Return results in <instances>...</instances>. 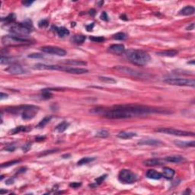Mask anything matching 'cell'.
<instances>
[{
  "instance_id": "8992f818",
  "label": "cell",
  "mask_w": 195,
  "mask_h": 195,
  "mask_svg": "<svg viewBox=\"0 0 195 195\" xmlns=\"http://www.w3.org/2000/svg\"><path fill=\"white\" fill-rule=\"evenodd\" d=\"M165 83L175 86L194 87L195 81L194 79H182V78H169L164 80Z\"/></svg>"
},
{
  "instance_id": "52a82bcc",
  "label": "cell",
  "mask_w": 195,
  "mask_h": 195,
  "mask_svg": "<svg viewBox=\"0 0 195 195\" xmlns=\"http://www.w3.org/2000/svg\"><path fill=\"white\" fill-rule=\"evenodd\" d=\"M114 69L117 71L119 72V73L127 75V76H131V77L139 78V79H147L148 78V76L146 74H145V73H141V72L134 70V69H131V68L127 67V66H115Z\"/></svg>"
},
{
  "instance_id": "484cf974",
  "label": "cell",
  "mask_w": 195,
  "mask_h": 195,
  "mask_svg": "<svg viewBox=\"0 0 195 195\" xmlns=\"http://www.w3.org/2000/svg\"><path fill=\"white\" fill-rule=\"evenodd\" d=\"M86 39V37L84 35H80V34H76L74 35L73 37H72L70 39V41L73 43L76 44H82L85 42Z\"/></svg>"
},
{
  "instance_id": "836d02e7",
  "label": "cell",
  "mask_w": 195,
  "mask_h": 195,
  "mask_svg": "<svg viewBox=\"0 0 195 195\" xmlns=\"http://www.w3.org/2000/svg\"><path fill=\"white\" fill-rule=\"evenodd\" d=\"M127 38H128V36L124 32H119V33H117L113 36V38H114V40H124L125 39H127Z\"/></svg>"
},
{
  "instance_id": "44dd1931",
  "label": "cell",
  "mask_w": 195,
  "mask_h": 195,
  "mask_svg": "<svg viewBox=\"0 0 195 195\" xmlns=\"http://www.w3.org/2000/svg\"><path fill=\"white\" fill-rule=\"evenodd\" d=\"M62 63L66 65H70V66H86V65H87V63H86V61L77 60H63Z\"/></svg>"
},
{
  "instance_id": "7bdbcfd3",
  "label": "cell",
  "mask_w": 195,
  "mask_h": 195,
  "mask_svg": "<svg viewBox=\"0 0 195 195\" xmlns=\"http://www.w3.org/2000/svg\"><path fill=\"white\" fill-rule=\"evenodd\" d=\"M81 185V182H72V183H70V186L71 188H80Z\"/></svg>"
},
{
  "instance_id": "7c38bea8",
  "label": "cell",
  "mask_w": 195,
  "mask_h": 195,
  "mask_svg": "<svg viewBox=\"0 0 195 195\" xmlns=\"http://www.w3.org/2000/svg\"><path fill=\"white\" fill-rule=\"evenodd\" d=\"M5 71L12 75H22L26 73L25 70L22 66L16 63H14L10 66H8L7 69H5Z\"/></svg>"
},
{
  "instance_id": "9a60e30c",
  "label": "cell",
  "mask_w": 195,
  "mask_h": 195,
  "mask_svg": "<svg viewBox=\"0 0 195 195\" xmlns=\"http://www.w3.org/2000/svg\"><path fill=\"white\" fill-rule=\"evenodd\" d=\"M52 30L53 32H56L58 34V36L60 38H64V37L67 36L70 34V32L67 28H64V27H56V26H52Z\"/></svg>"
},
{
  "instance_id": "e0dca14e",
  "label": "cell",
  "mask_w": 195,
  "mask_h": 195,
  "mask_svg": "<svg viewBox=\"0 0 195 195\" xmlns=\"http://www.w3.org/2000/svg\"><path fill=\"white\" fill-rule=\"evenodd\" d=\"M176 146L179 148H188V147H194L195 142L194 141H190V142H185V141L181 140H175L173 142Z\"/></svg>"
},
{
  "instance_id": "8d00e7d4",
  "label": "cell",
  "mask_w": 195,
  "mask_h": 195,
  "mask_svg": "<svg viewBox=\"0 0 195 195\" xmlns=\"http://www.w3.org/2000/svg\"><path fill=\"white\" fill-rule=\"evenodd\" d=\"M21 161L20 160H13V161H10V162H5V163H3L1 165V168H5V167H9L11 165H15L17 163H19Z\"/></svg>"
},
{
  "instance_id": "4316f807",
  "label": "cell",
  "mask_w": 195,
  "mask_h": 195,
  "mask_svg": "<svg viewBox=\"0 0 195 195\" xmlns=\"http://www.w3.org/2000/svg\"><path fill=\"white\" fill-rule=\"evenodd\" d=\"M136 136V133L133 132H125V131H122V132H120L119 134H118V137L120 138V139H124V140H128L131 139V138L134 137Z\"/></svg>"
},
{
  "instance_id": "603a6c76",
  "label": "cell",
  "mask_w": 195,
  "mask_h": 195,
  "mask_svg": "<svg viewBox=\"0 0 195 195\" xmlns=\"http://www.w3.org/2000/svg\"><path fill=\"white\" fill-rule=\"evenodd\" d=\"M162 176L165 178L166 179H172L174 177V175L175 174V171L174 169H171L169 167H165L163 169V172H162Z\"/></svg>"
},
{
  "instance_id": "7a4b0ae2",
  "label": "cell",
  "mask_w": 195,
  "mask_h": 195,
  "mask_svg": "<svg viewBox=\"0 0 195 195\" xmlns=\"http://www.w3.org/2000/svg\"><path fill=\"white\" fill-rule=\"evenodd\" d=\"M5 111L8 113H12V114H21L24 120L28 121V120H32L34 118L39 111V108L35 105L25 104V105L19 106V107L8 108L5 109Z\"/></svg>"
},
{
  "instance_id": "3957f363",
  "label": "cell",
  "mask_w": 195,
  "mask_h": 195,
  "mask_svg": "<svg viewBox=\"0 0 195 195\" xmlns=\"http://www.w3.org/2000/svg\"><path fill=\"white\" fill-rule=\"evenodd\" d=\"M126 56L133 64L140 66L146 65L151 60L149 53L140 50H128L126 52Z\"/></svg>"
},
{
  "instance_id": "ac0fdd59",
  "label": "cell",
  "mask_w": 195,
  "mask_h": 195,
  "mask_svg": "<svg viewBox=\"0 0 195 195\" xmlns=\"http://www.w3.org/2000/svg\"><path fill=\"white\" fill-rule=\"evenodd\" d=\"M165 162H172V163H181L182 162H184L185 159L181 155H172V156H168L163 159Z\"/></svg>"
},
{
  "instance_id": "8fae6325",
  "label": "cell",
  "mask_w": 195,
  "mask_h": 195,
  "mask_svg": "<svg viewBox=\"0 0 195 195\" xmlns=\"http://www.w3.org/2000/svg\"><path fill=\"white\" fill-rule=\"evenodd\" d=\"M34 69L39 70H57V71H67L68 66H62L58 65H46L42 63H38L34 65Z\"/></svg>"
},
{
  "instance_id": "ffe728a7",
  "label": "cell",
  "mask_w": 195,
  "mask_h": 195,
  "mask_svg": "<svg viewBox=\"0 0 195 195\" xmlns=\"http://www.w3.org/2000/svg\"><path fill=\"white\" fill-rule=\"evenodd\" d=\"M88 72V70H86V69H83V68H74V67H69V66H68L66 73H70V74L80 75V74H85V73H87Z\"/></svg>"
},
{
  "instance_id": "4dcf8cb0",
  "label": "cell",
  "mask_w": 195,
  "mask_h": 195,
  "mask_svg": "<svg viewBox=\"0 0 195 195\" xmlns=\"http://www.w3.org/2000/svg\"><path fill=\"white\" fill-rule=\"evenodd\" d=\"M15 19H16V16H15V14L12 13L8 15L6 18H2V22H5L6 24H12L15 22Z\"/></svg>"
},
{
  "instance_id": "6da1fadb",
  "label": "cell",
  "mask_w": 195,
  "mask_h": 195,
  "mask_svg": "<svg viewBox=\"0 0 195 195\" xmlns=\"http://www.w3.org/2000/svg\"><path fill=\"white\" fill-rule=\"evenodd\" d=\"M92 112L99 114L108 119H127V118L142 117L149 115L152 113L160 112V110L150 108L147 106L136 105V104H121L116 105L111 108H97Z\"/></svg>"
},
{
  "instance_id": "f6af8a7d",
  "label": "cell",
  "mask_w": 195,
  "mask_h": 195,
  "mask_svg": "<svg viewBox=\"0 0 195 195\" xmlns=\"http://www.w3.org/2000/svg\"><path fill=\"white\" fill-rule=\"evenodd\" d=\"M56 151H58V149H52V150H49V151H46V152H42L41 154H40V156L41 155H48V154H51V153H53V152H56Z\"/></svg>"
},
{
  "instance_id": "1f68e13d",
  "label": "cell",
  "mask_w": 195,
  "mask_h": 195,
  "mask_svg": "<svg viewBox=\"0 0 195 195\" xmlns=\"http://www.w3.org/2000/svg\"><path fill=\"white\" fill-rule=\"evenodd\" d=\"M109 132L106 130H100L95 134V137L98 138H107L109 136Z\"/></svg>"
},
{
  "instance_id": "ab89813d",
  "label": "cell",
  "mask_w": 195,
  "mask_h": 195,
  "mask_svg": "<svg viewBox=\"0 0 195 195\" xmlns=\"http://www.w3.org/2000/svg\"><path fill=\"white\" fill-rule=\"evenodd\" d=\"M28 57L33 58V59H43L44 55L40 53H32V54L28 55Z\"/></svg>"
},
{
  "instance_id": "83f0119b",
  "label": "cell",
  "mask_w": 195,
  "mask_h": 195,
  "mask_svg": "<svg viewBox=\"0 0 195 195\" xmlns=\"http://www.w3.org/2000/svg\"><path fill=\"white\" fill-rule=\"evenodd\" d=\"M69 126H70V124L66 121H63L60 124H58L57 126L56 127V130L57 131L58 133H63L69 128Z\"/></svg>"
},
{
  "instance_id": "e575fe53",
  "label": "cell",
  "mask_w": 195,
  "mask_h": 195,
  "mask_svg": "<svg viewBox=\"0 0 195 195\" xmlns=\"http://www.w3.org/2000/svg\"><path fill=\"white\" fill-rule=\"evenodd\" d=\"M53 96L51 92H50V89H44L42 91V97L44 98V99H49V98H51V97Z\"/></svg>"
},
{
  "instance_id": "b9f144b4",
  "label": "cell",
  "mask_w": 195,
  "mask_h": 195,
  "mask_svg": "<svg viewBox=\"0 0 195 195\" xmlns=\"http://www.w3.org/2000/svg\"><path fill=\"white\" fill-rule=\"evenodd\" d=\"M31 147H32V143H31V142H28V143H26L25 145H24L23 146H22V150L25 152H26L30 150Z\"/></svg>"
},
{
  "instance_id": "7dc6e473",
  "label": "cell",
  "mask_w": 195,
  "mask_h": 195,
  "mask_svg": "<svg viewBox=\"0 0 195 195\" xmlns=\"http://www.w3.org/2000/svg\"><path fill=\"white\" fill-rule=\"evenodd\" d=\"M94 23L90 24V25H86V30H87L88 32H91V31L92 30V28H94Z\"/></svg>"
},
{
  "instance_id": "f5cc1de1",
  "label": "cell",
  "mask_w": 195,
  "mask_h": 195,
  "mask_svg": "<svg viewBox=\"0 0 195 195\" xmlns=\"http://www.w3.org/2000/svg\"><path fill=\"white\" fill-rule=\"evenodd\" d=\"M45 140V136H40V137H37L36 141H42Z\"/></svg>"
},
{
  "instance_id": "f546056e",
  "label": "cell",
  "mask_w": 195,
  "mask_h": 195,
  "mask_svg": "<svg viewBox=\"0 0 195 195\" xmlns=\"http://www.w3.org/2000/svg\"><path fill=\"white\" fill-rule=\"evenodd\" d=\"M98 79H99V80L101 82L108 83V84H115L117 82L116 80H114V78L107 77V76H99Z\"/></svg>"
},
{
  "instance_id": "30bf717a",
  "label": "cell",
  "mask_w": 195,
  "mask_h": 195,
  "mask_svg": "<svg viewBox=\"0 0 195 195\" xmlns=\"http://www.w3.org/2000/svg\"><path fill=\"white\" fill-rule=\"evenodd\" d=\"M42 52L44 53H48V54L51 55H56V56H64L66 54V51L63 50V48L58 47V46H42L40 48Z\"/></svg>"
},
{
  "instance_id": "2e32d148",
  "label": "cell",
  "mask_w": 195,
  "mask_h": 195,
  "mask_svg": "<svg viewBox=\"0 0 195 195\" xmlns=\"http://www.w3.org/2000/svg\"><path fill=\"white\" fill-rule=\"evenodd\" d=\"M146 178H148L153 179V180H159V179H161L163 177L162 173L158 172L157 171L154 170V169L148 170L147 172L146 173Z\"/></svg>"
},
{
  "instance_id": "cb8c5ba5",
  "label": "cell",
  "mask_w": 195,
  "mask_h": 195,
  "mask_svg": "<svg viewBox=\"0 0 195 195\" xmlns=\"http://www.w3.org/2000/svg\"><path fill=\"white\" fill-rule=\"evenodd\" d=\"M195 9L193 6L190 5H188V6L184 7L179 12V15H184V16H188V15H191L194 13Z\"/></svg>"
},
{
  "instance_id": "7402d4cb",
  "label": "cell",
  "mask_w": 195,
  "mask_h": 195,
  "mask_svg": "<svg viewBox=\"0 0 195 195\" xmlns=\"http://www.w3.org/2000/svg\"><path fill=\"white\" fill-rule=\"evenodd\" d=\"M156 54L160 56H168V57H174L177 56L178 51L175 50H168L163 51L156 52Z\"/></svg>"
},
{
  "instance_id": "d6a6232c",
  "label": "cell",
  "mask_w": 195,
  "mask_h": 195,
  "mask_svg": "<svg viewBox=\"0 0 195 195\" xmlns=\"http://www.w3.org/2000/svg\"><path fill=\"white\" fill-rule=\"evenodd\" d=\"M94 160H95V158L85 157V158H82V159H80V160L77 162V164H78V165H86V164L90 163V162H93V161H94Z\"/></svg>"
},
{
  "instance_id": "5b68a950",
  "label": "cell",
  "mask_w": 195,
  "mask_h": 195,
  "mask_svg": "<svg viewBox=\"0 0 195 195\" xmlns=\"http://www.w3.org/2000/svg\"><path fill=\"white\" fill-rule=\"evenodd\" d=\"M31 40L24 37H18L15 35H7V36L2 37V43L5 46H20V45L29 44Z\"/></svg>"
},
{
  "instance_id": "816d5d0a",
  "label": "cell",
  "mask_w": 195,
  "mask_h": 195,
  "mask_svg": "<svg viewBox=\"0 0 195 195\" xmlns=\"http://www.w3.org/2000/svg\"><path fill=\"white\" fill-rule=\"evenodd\" d=\"M14 183V180L12 178H9L8 180L6 181V184H11Z\"/></svg>"
},
{
  "instance_id": "ee69618b",
  "label": "cell",
  "mask_w": 195,
  "mask_h": 195,
  "mask_svg": "<svg viewBox=\"0 0 195 195\" xmlns=\"http://www.w3.org/2000/svg\"><path fill=\"white\" fill-rule=\"evenodd\" d=\"M100 18H101V20L105 21V22H108V16L105 12H103L102 13H101V16H100Z\"/></svg>"
},
{
  "instance_id": "bcb514c9",
  "label": "cell",
  "mask_w": 195,
  "mask_h": 195,
  "mask_svg": "<svg viewBox=\"0 0 195 195\" xmlns=\"http://www.w3.org/2000/svg\"><path fill=\"white\" fill-rule=\"evenodd\" d=\"M33 3H34L33 1H23V2H22V4L26 7L30 6V5H32Z\"/></svg>"
},
{
  "instance_id": "db71d44e",
  "label": "cell",
  "mask_w": 195,
  "mask_h": 195,
  "mask_svg": "<svg viewBox=\"0 0 195 195\" xmlns=\"http://www.w3.org/2000/svg\"><path fill=\"white\" fill-rule=\"evenodd\" d=\"M121 19H123V20L128 21V20H127V19H126V18H127V17H126V16H125V15H121Z\"/></svg>"
},
{
  "instance_id": "5bb4252c",
  "label": "cell",
  "mask_w": 195,
  "mask_h": 195,
  "mask_svg": "<svg viewBox=\"0 0 195 195\" xmlns=\"http://www.w3.org/2000/svg\"><path fill=\"white\" fill-rule=\"evenodd\" d=\"M138 145H146V146H158L163 145V142L159 140H155V139H146V140H142L140 142H138Z\"/></svg>"
},
{
  "instance_id": "60d3db41",
  "label": "cell",
  "mask_w": 195,
  "mask_h": 195,
  "mask_svg": "<svg viewBox=\"0 0 195 195\" xmlns=\"http://www.w3.org/2000/svg\"><path fill=\"white\" fill-rule=\"evenodd\" d=\"M15 149H16V147H15V146L13 145V144H10V145L7 146L6 147L4 148V149L8 151V152H13V151L15 150Z\"/></svg>"
},
{
  "instance_id": "11a10c76",
  "label": "cell",
  "mask_w": 195,
  "mask_h": 195,
  "mask_svg": "<svg viewBox=\"0 0 195 195\" xmlns=\"http://www.w3.org/2000/svg\"><path fill=\"white\" fill-rule=\"evenodd\" d=\"M63 158H69V157H70V155H63Z\"/></svg>"
},
{
  "instance_id": "f1b7e54d",
  "label": "cell",
  "mask_w": 195,
  "mask_h": 195,
  "mask_svg": "<svg viewBox=\"0 0 195 195\" xmlns=\"http://www.w3.org/2000/svg\"><path fill=\"white\" fill-rule=\"evenodd\" d=\"M52 119V116H46L45 118H44L41 121L39 122V124L36 126V128H44L48 123L50 122Z\"/></svg>"
},
{
  "instance_id": "ba28073f",
  "label": "cell",
  "mask_w": 195,
  "mask_h": 195,
  "mask_svg": "<svg viewBox=\"0 0 195 195\" xmlns=\"http://www.w3.org/2000/svg\"><path fill=\"white\" fill-rule=\"evenodd\" d=\"M118 179L124 184H133L137 181V176L128 169H122L118 174Z\"/></svg>"
},
{
  "instance_id": "c3c4849f",
  "label": "cell",
  "mask_w": 195,
  "mask_h": 195,
  "mask_svg": "<svg viewBox=\"0 0 195 195\" xmlns=\"http://www.w3.org/2000/svg\"><path fill=\"white\" fill-rule=\"evenodd\" d=\"M194 24L192 23L191 25H189V26H188L187 28H186V29H187V30H189V31H192V30H194Z\"/></svg>"
},
{
  "instance_id": "d590c367",
  "label": "cell",
  "mask_w": 195,
  "mask_h": 195,
  "mask_svg": "<svg viewBox=\"0 0 195 195\" xmlns=\"http://www.w3.org/2000/svg\"><path fill=\"white\" fill-rule=\"evenodd\" d=\"M90 40L92 41L96 42V43H101L105 40V38L104 37H96V36H91L90 37Z\"/></svg>"
},
{
  "instance_id": "d6986e66",
  "label": "cell",
  "mask_w": 195,
  "mask_h": 195,
  "mask_svg": "<svg viewBox=\"0 0 195 195\" xmlns=\"http://www.w3.org/2000/svg\"><path fill=\"white\" fill-rule=\"evenodd\" d=\"M165 162L162 159H147L143 162V165L146 166H156V165H160Z\"/></svg>"
},
{
  "instance_id": "d4e9b609",
  "label": "cell",
  "mask_w": 195,
  "mask_h": 195,
  "mask_svg": "<svg viewBox=\"0 0 195 195\" xmlns=\"http://www.w3.org/2000/svg\"><path fill=\"white\" fill-rule=\"evenodd\" d=\"M30 130L31 128H29V127H26V126H19V127H17V128L11 130L9 131V134H11V135H15V134H17L21 132H28V131H29Z\"/></svg>"
},
{
  "instance_id": "681fc988",
  "label": "cell",
  "mask_w": 195,
  "mask_h": 195,
  "mask_svg": "<svg viewBox=\"0 0 195 195\" xmlns=\"http://www.w3.org/2000/svg\"><path fill=\"white\" fill-rule=\"evenodd\" d=\"M8 94H4L3 92H2L1 93V100H2V99H4V98H7V97H8Z\"/></svg>"
},
{
  "instance_id": "f907efd6",
  "label": "cell",
  "mask_w": 195,
  "mask_h": 195,
  "mask_svg": "<svg viewBox=\"0 0 195 195\" xmlns=\"http://www.w3.org/2000/svg\"><path fill=\"white\" fill-rule=\"evenodd\" d=\"M89 14L92 15V16H94L96 14V11L94 9H92V10L89 11Z\"/></svg>"
},
{
  "instance_id": "f35d334b",
  "label": "cell",
  "mask_w": 195,
  "mask_h": 195,
  "mask_svg": "<svg viewBox=\"0 0 195 195\" xmlns=\"http://www.w3.org/2000/svg\"><path fill=\"white\" fill-rule=\"evenodd\" d=\"M49 25V22L46 19H43V20H40L38 23V26L40 27V28H46Z\"/></svg>"
},
{
  "instance_id": "9c48e42d",
  "label": "cell",
  "mask_w": 195,
  "mask_h": 195,
  "mask_svg": "<svg viewBox=\"0 0 195 195\" xmlns=\"http://www.w3.org/2000/svg\"><path fill=\"white\" fill-rule=\"evenodd\" d=\"M155 132L162 133L169 135L178 136H194V133L174 129V128H159L155 130Z\"/></svg>"
},
{
  "instance_id": "74e56055",
  "label": "cell",
  "mask_w": 195,
  "mask_h": 195,
  "mask_svg": "<svg viewBox=\"0 0 195 195\" xmlns=\"http://www.w3.org/2000/svg\"><path fill=\"white\" fill-rule=\"evenodd\" d=\"M107 176H108V175H101V176H100V177H98V178L95 179V184L96 185H100L101 183L103 182V181L104 180V179L107 178Z\"/></svg>"
},
{
  "instance_id": "4fadbf2b",
  "label": "cell",
  "mask_w": 195,
  "mask_h": 195,
  "mask_svg": "<svg viewBox=\"0 0 195 195\" xmlns=\"http://www.w3.org/2000/svg\"><path fill=\"white\" fill-rule=\"evenodd\" d=\"M108 51L113 54L122 55L126 52V49L123 44H113L108 48Z\"/></svg>"
},
{
  "instance_id": "277c9868",
  "label": "cell",
  "mask_w": 195,
  "mask_h": 195,
  "mask_svg": "<svg viewBox=\"0 0 195 195\" xmlns=\"http://www.w3.org/2000/svg\"><path fill=\"white\" fill-rule=\"evenodd\" d=\"M32 29H33V25L32 21L27 19L25 22L13 25L10 28L9 31L15 36L25 38V35L29 34L32 32Z\"/></svg>"
}]
</instances>
